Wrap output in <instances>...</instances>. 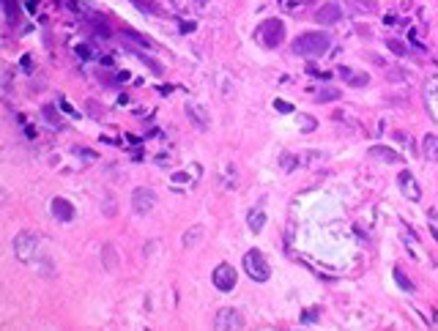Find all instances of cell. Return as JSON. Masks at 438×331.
Here are the masks:
<instances>
[{
  "label": "cell",
  "mask_w": 438,
  "mask_h": 331,
  "mask_svg": "<svg viewBox=\"0 0 438 331\" xmlns=\"http://www.w3.org/2000/svg\"><path fill=\"white\" fill-rule=\"evenodd\" d=\"M329 47H332V39H329V33H320V30H307L291 44V49L301 58H320L329 52Z\"/></svg>",
  "instance_id": "cell-1"
},
{
  "label": "cell",
  "mask_w": 438,
  "mask_h": 331,
  "mask_svg": "<svg viewBox=\"0 0 438 331\" xmlns=\"http://www.w3.org/2000/svg\"><path fill=\"white\" fill-rule=\"evenodd\" d=\"M241 266H244V271H247V276H250V279H255V282H266V279L271 276L269 260H266L263 252H257V249H250V252L244 255Z\"/></svg>",
  "instance_id": "cell-2"
},
{
  "label": "cell",
  "mask_w": 438,
  "mask_h": 331,
  "mask_svg": "<svg viewBox=\"0 0 438 331\" xmlns=\"http://www.w3.org/2000/svg\"><path fill=\"white\" fill-rule=\"evenodd\" d=\"M257 39H260V44H263L266 49L279 47V41L285 39V25H282V20H266L263 25H260V30H257Z\"/></svg>",
  "instance_id": "cell-3"
},
{
  "label": "cell",
  "mask_w": 438,
  "mask_h": 331,
  "mask_svg": "<svg viewBox=\"0 0 438 331\" xmlns=\"http://www.w3.org/2000/svg\"><path fill=\"white\" fill-rule=\"evenodd\" d=\"M14 255L20 257L22 263H30L39 255V238H36L33 233H20L14 238Z\"/></svg>",
  "instance_id": "cell-4"
},
{
  "label": "cell",
  "mask_w": 438,
  "mask_h": 331,
  "mask_svg": "<svg viewBox=\"0 0 438 331\" xmlns=\"http://www.w3.org/2000/svg\"><path fill=\"white\" fill-rule=\"evenodd\" d=\"M214 329L216 331H238L244 329V317L238 310H233V307H225V310L216 312L214 317Z\"/></svg>",
  "instance_id": "cell-5"
},
{
  "label": "cell",
  "mask_w": 438,
  "mask_h": 331,
  "mask_svg": "<svg viewBox=\"0 0 438 331\" xmlns=\"http://www.w3.org/2000/svg\"><path fill=\"white\" fill-rule=\"evenodd\" d=\"M211 279H214V288H216V290L230 293V290L236 288L238 274H236V269H233V266H228V263H219V266L214 269V274H211Z\"/></svg>",
  "instance_id": "cell-6"
},
{
  "label": "cell",
  "mask_w": 438,
  "mask_h": 331,
  "mask_svg": "<svg viewBox=\"0 0 438 331\" xmlns=\"http://www.w3.org/2000/svg\"><path fill=\"white\" fill-rule=\"evenodd\" d=\"M153 206H156V194H153V189L140 186V189H134V192H132V208H134V214L146 216L148 211H153Z\"/></svg>",
  "instance_id": "cell-7"
},
{
  "label": "cell",
  "mask_w": 438,
  "mask_h": 331,
  "mask_svg": "<svg viewBox=\"0 0 438 331\" xmlns=\"http://www.w3.org/2000/svg\"><path fill=\"white\" fill-rule=\"evenodd\" d=\"M397 186H400V192H403L405 200H422V186L417 184V178H414V173H408V170H403V173L397 175Z\"/></svg>",
  "instance_id": "cell-8"
},
{
  "label": "cell",
  "mask_w": 438,
  "mask_h": 331,
  "mask_svg": "<svg viewBox=\"0 0 438 331\" xmlns=\"http://www.w3.org/2000/svg\"><path fill=\"white\" fill-rule=\"evenodd\" d=\"M49 211L55 216L58 222H71L74 219V206H71L66 197H55V200L49 203Z\"/></svg>",
  "instance_id": "cell-9"
},
{
  "label": "cell",
  "mask_w": 438,
  "mask_h": 331,
  "mask_svg": "<svg viewBox=\"0 0 438 331\" xmlns=\"http://www.w3.org/2000/svg\"><path fill=\"white\" fill-rule=\"evenodd\" d=\"M340 17H342L340 3H326V6H320L318 11H315V20H318L320 25H334V22H340Z\"/></svg>",
  "instance_id": "cell-10"
},
{
  "label": "cell",
  "mask_w": 438,
  "mask_h": 331,
  "mask_svg": "<svg viewBox=\"0 0 438 331\" xmlns=\"http://www.w3.org/2000/svg\"><path fill=\"white\" fill-rule=\"evenodd\" d=\"M187 115H189V121H192V124L197 126V129H209L211 126V118H209V112L203 110L200 104H187Z\"/></svg>",
  "instance_id": "cell-11"
},
{
  "label": "cell",
  "mask_w": 438,
  "mask_h": 331,
  "mask_svg": "<svg viewBox=\"0 0 438 331\" xmlns=\"http://www.w3.org/2000/svg\"><path fill=\"white\" fill-rule=\"evenodd\" d=\"M370 156L381 159V162H386V165H400V162H403V156H400L397 151H392V148H386V145H373V148H370Z\"/></svg>",
  "instance_id": "cell-12"
},
{
  "label": "cell",
  "mask_w": 438,
  "mask_h": 331,
  "mask_svg": "<svg viewBox=\"0 0 438 331\" xmlns=\"http://www.w3.org/2000/svg\"><path fill=\"white\" fill-rule=\"evenodd\" d=\"M424 104H427L430 115L438 121V80H430L424 85Z\"/></svg>",
  "instance_id": "cell-13"
},
{
  "label": "cell",
  "mask_w": 438,
  "mask_h": 331,
  "mask_svg": "<svg viewBox=\"0 0 438 331\" xmlns=\"http://www.w3.org/2000/svg\"><path fill=\"white\" fill-rule=\"evenodd\" d=\"M422 153H424L427 162L438 165V137H436V134H427V137L422 140Z\"/></svg>",
  "instance_id": "cell-14"
},
{
  "label": "cell",
  "mask_w": 438,
  "mask_h": 331,
  "mask_svg": "<svg viewBox=\"0 0 438 331\" xmlns=\"http://www.w3.org/2000/svg\"><path fill=\"white\" fill-rule=\"evenodd\" d=\"M340 77H342V80H345V83H351V85H354V88H364V85L370 83V77H367V74H359V71H354V69H345V66H342V69H340Z\"/></svg>",
  "instance_id": "cell-15"
},
{
  "label": "cell",
  "mask_w": 438,
  "mask_h": 331,
  "mask_svg": "<svg viewBox=\"0 0 438 331\" xmlns=\"http://www.w3.org/2000/svg\"><path fill=\"white\" fill-rule=\"evenodd\" d=\"M247 225H250L252 233H260L263 225H266V211L263 208H252L250 214H247Z\"/></svg>",
  "instance_id": "cell-16"
},
{
  "label": "cell",
  "mask_w": 438,
  "mask_h": 331,
  "mask_svg": "<svg viewBox=\"0 0 438 331\" xmlns=\"http://www.w3.org/2000/svg\"><path fill=\"white\" fill-rule=\"evenodd\" d=\"M42 118L52 126V129H61V126H63L61 124V115H58V110L52 107V104H44V107H42Z\"/></svg>",
  "instance_id": "cell-17"
},
{
  "label": "cell",
  "mask_w": 438,
  "mask_h": 331,
  "mask_svg": "<svg viewBox=\"0 0 438 331\" xmlns=\"http://www.w3.org/2000/svg\"><path fill=\"white\" fill-rule=\"evenodd\" d=\"M200 238H203V228H189L187 233H184V247L192 249L197 241H200Z\"/></svg>",
  "instance_id": "cell-18"
},
{
  "label": "cell",
  "mask_w": 438,
  "mask_h": 331,
  "mask_svg": "<svg viewBox=\"0 0 438 331\" xmlns=\"http://www.w3.org/2000/svg\"><path fill=\"white\" fill-rule=\"evenodd\" d=\"M395 282L400 290H405V293H414V282H411L408 276L403 274V269H395Z\"/></svg>",
  "instance_id": "cell-19"
},
{
  "label": "cell",
  "mask_w": 438,
  "mask_h": 331,
  "mask_svg": "<svg viewBox=\"0 0 438 331\" xmlns=\"http://www.w3.org/2000/svg\"><path fill=\"white\" fill-rule=\"evenodd\" d=\"M102 257H104V269H115V266H118V255H115V247H112V244L104 247Z\"/></svg>",
  "instance_id": "cell-20"
},
{
  "label": "cell",
  "mask_w": 438,
  "mask_h": 331,
  "mask_svg": "<svg viewBox=\"0 0 438 331\" xmlns=\"http://www.w3.org/2000/svg\"><path fill=\"white\" fill-rule=\"evenodd\" d=\"M296 165H299V159L293 156V153H282V156H279V167H282L285 173H293Z\"/></svg>",
  "instance_id": "cell-21"
},
{
  "label": "cell",
  "mask_w": 438,
  "mask_h": 331,
  "mask_svg": "<svg viewBox=\"0 0 438 331\" xmlns=\"http://www.w3.org/2000/svg\"><path fill=\"white\" fill-rule=\"evenodd\" d=\"M222 186H225V189H236V167H233V165L225 167V181H222Z\"/></svg>",
  "instance_id": "cell-22"
},
{
  "label": "cell",
  "mask_w": 438,
  "mask_h": 331,
  "mask_svg": "<svg viewBox=\"0 0 438 331\" xmlns=\"http://www.w3.org/2000/svg\"><path fill=\"white\" fill-rule=\"evenodd\" d=\"M132 3L140 8V11H143V14H159V8L153 6L151 0H132Z\"/></svg>",
  "instance_id": "cell-23"
},
{
  "label": "cell",
  "mask_w": 438,
  "mask_h": 331,
  "mask_svg": "<svg viewBox=\"0 0 438 331\" xmlns=\"http://www.w3.org/2000/svg\"><path fill=\"white\" fill-rule=\"evenodd\" d=\"M340 96H342L340 90L329 88V90H320V93H318V96H315V99H318V102H337V99H340Z\"/></svg>",
  "instance_id": "cell-24"
},
{
  "label": "cell",
  "mask_w": 438,
  "mask_h": 331,
  "mask_svg": "<svg viewBox=\"0 0 438 331\" xmlns=\"http://www.w3.org/2000/svg\"><path fill=\"white\" fill-rule=\"evenodd\" d=\"M3 6H6V20H8V25H14V22H17V0H6Z\"/></svg>",
  "instance_id": "cell-25"
},
{
  "label": "cell",
  "mask_w": 438,
  "mask_h": 331,
  "mask_svg": "<svg viewBox=\"0 0 438 331\" xmlns=\"http://www.w3.org/2000/svg\"><path fill=\"white\" fill-rule=\"evenodd\" d=\"M299 126H301V131H313L315 126H318V121L310 118V115H299Z\"/></svg>",
  "instance_id": "cell-26"
},
{
  "label": "cell",
  "mask_w": 438,
  "mask_h": 331,
  "mask_svg": "<svg viewBox=\"0 0 438 331\" xmlns=\"http://www.w3.org/2000/svg\"><path fill=\"white\" fill-rule=\"evenodd\" d=\"M403 238H405V244H408V249L414 252V255H422V252H419V241L414 238V235H411V233H405Z\"/></svg>",
  "instance_id": "cell-27"
},
{
  "label": "cell",
  "mask_w": 438,
  "mask_h": 331,
  "mask_svg": "<svg viewBox=\"0 0 438 331\" xmlns=\"http://www.w3.org/2000/svg\"><path fill=\"white\" fill-rule=\"evenodd\" d=\"M386 47H389L392 52H395V55H405V52H408V49H405L400 41H395V39H392V41H386Z\"/></svg>",
  "instance_id": "cell-28"
},
{
  "label": "cell",
  "mask_w": 438,
  "mask_h": 331,
  "mask_svg": "<svg viewBox=\"0 0 438 331\" xmlns=\"http://www.w3.org/2000/svg\"><path fill=\"white\" fill-rule=\"evenodd\" d=\"M274 107H277L279 112H293V104H291V102H282V99H277V102H274Z\"/></svg>",
  "instance_id": "cell-29"
},
{
  "label": "cell",
  "mask_w": 438,
  "mask_h": 331,
  "mask_svg": "<svg viewBox=\"0 0 438 331\" xmlns=\"http://www.w3.org/2000/svg\"><path fill=\"white\" fill-rule=\"evenodd\" d=\"M77 55L80 58H93V49L85 47V44H77Z\"/></svg>",
  "instance_id": "cell-30"
},
{
  "label": "cell",
  "mask_w": 438,
  "mask_h": 331,
  "mask_svg": "<svg viewBox=\"0 0 438 331\" xmlns=\"http://www.w3.org/2000/svg\"><path fill=\"white\" fill-rule=\"evenodd\" d=\"M20 66H22V71H33V58H30V55H22Z\"/></svg>",
  "instance_id": "cell-31"
},
{
  "label": "cell",
  "mask_w": 438,
  "mask_h": 331,
  "mask_svg": "<svg viewBox=\"0 0 438 331\" xmlns=\"http://www.w3.org/2000/svg\"><path fill=\"white\" fill-rule=\"evenodd\" d=\"M61 110H63V112H69V115H71V118H80V112H77V110H74V107H71V104H69V102H66V99H63V102H61Z\"/></svg>",
  "instance_id": "cell-32"
},
{
  "label": "cell",
  "mask_w": 438,
  "mask_h": 331,
  "mask_svg": "<svg viewBox=\"0 0 438 331\" xmlns=\"http://www.w3.org/2000/svg\"><path fill=\"white\" fill-rule=\"evenodd\" d=\"M318 320V312H301V323H315Z\"/></svg>",
  "instance_id": "cell-33"
},
{
  "label": "cell",
  "mask_w": 438,
  "mask_h": 331,
  "mask_svg": "<svg viewBox=\"0 0 438 331\" xmlns=\"http://www.w3.org/2000/svg\"><path fill=\"white\" fill-rule=\"evenodd\" d=\"M356 3H359L362 11H373V8H375V0H356Z\"/></svg>",
  "instance_id": "cell-34"
},
{
  "label": "cell",
  "mask_w": 438,
  "mask_h": 331,
  "mask_svg": "<svg viewBox=\"0 0 438 331\" xmlns=\"http://www.w3.org/2000/svg\"><path fill=\"white\" fill-rule=\"evenodd\" d=\"M74 153H80V156L88 159V162H93V159H96V153H93V151H85V148H74Z\"/></svg>",
  "instance_id": "cell-35"
},
{
  "label": "cell",
  "mask_w": 438,
  "mask_h": 331,
  "mask_svg": "<svg viewBox=\"0 0 438 331\" xmlns=\"http://www.w3.org/2000/svg\"><path fill=\"white\" fill-rule=\"evenodd\" d=\"M430 230H433V235H436V241H438V225H436V211H430Z\"/></svg>",
  "instance_id": "cell-36"
},
{
  "label": "cell",
  "mask_w": 438,
  "mask_h": 331,
  "mask_svg": "<svg viewBox=\"0 0 438 331\" xmlns=\"http://www.w3.org/2000/svg\"><path fill=\"white\" fill-rule=\"evenodd\" d=\"M187 181H189L187 173H175V175H173V184H187Z\"/></svg>",
  "instance_id": "cell-37"
},
{
  "label": "cell",
  "mask_w": 438,
  "mask_h": 331,
  "mask_svg": "<svg viewBox=\"0 0 438 331\" xmlns=\"http://www.w3.org/2000/svg\"><path fill=\"white\" fill-rule=\"evenodd\" d=\"M195 28H197V22H184V25H181V33H192Z\"/></svg>",
  "instance_id": "cell-38"
},
{
  "label": "cell",
  "mask_w": 438,
  "mask_h": 331,
  "mask_svg": "<svg viewBox=\"0 0 438 331\" xmlns=\"http://www.w3.org/2000/svg\"><path fill=\"white\" fill-rule=\"evenodd\" d=\"M25 8H28L30 14H33L36 8H39V0H25Z\"/></svg>",
  "instance_id": "cell-39"
}]
</instances>
